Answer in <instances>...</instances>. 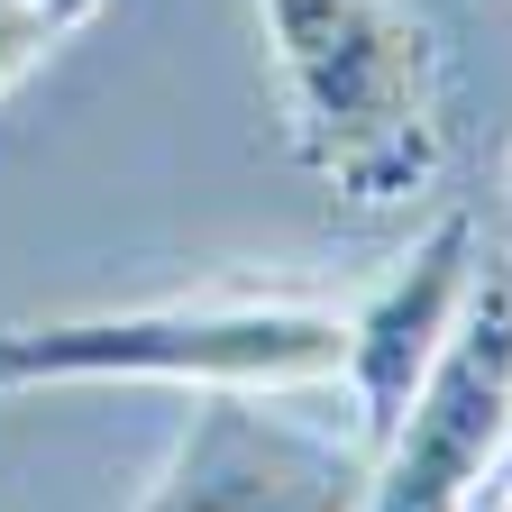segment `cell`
<instances>
[{
	"instance_id": "obj_4",
	"label": "cell",
	"mask_w": 512,
	"mask_h": 512,
	"mask_svg": "<svg viewBox=\"0 0 512 512\" xmlns=\"http://www.w3.org/2000/svg\"><path fill=\"white\" fill-rule=\"evenodd\" d=\"M366 476L375 448L357 439V421L320 430L302 412H275V394L211 384L138 512H357Z\"/></svg>"
},
{
	"instance_id": "obj_6",
	"label": "cell",
	"mask_w": 512,
	"mask_h": 512,
	"mask_svg": "<svg viewBox=\"0 0 512 512\" xmlns=\"http://www.w3.org/2000/svg\"><path fill=\"white\" fill-rule=\"evenodd\" d=\"M92 10H101V0H0V92L19 83L55 37H74Z\"/></svg>"
},
{
	"instance_id": "obj_5",
	"label": "cell",
	"mask_w": 512,
	"mask_h": 512,
	"mask_svg": "<svg viewBox=\"0 0 512 512\" xmlns=\"http://www.w3.org/2000/svg\"><path fill=\"white\" fill-rule=\"evenodd\" d=\"M476 266H485V256H476V211H439L412 238L403 266L384 275L366 302H348V375L339 384H348V412H357L366 448L394 439L403 403L421 394L439 339L458 330V311L476 293Z\"/></svg>"
},
{
	"instance_id": "obj_3",
	"label": "cell",
	"mask_w": 512,
	"mask_h": 512,
	"mask_svg": "<svg viewBox=\"0 0 512 512\" xmlns=\"http://www.w3.org/2000/svg\"><path fill=\"white\" fill-rule=\"evenodd\" d=\"M512 439V266H476L458 330L439 339L421 394L375 448L357 512H485V476Z\"/></svg>"
},
{
	"instance_id": "obj_2",
	"label": "cell",
	"mask_w": 512,
	"mask_h": 512,
	"mask_svg": "<svg viewBox=\"0 0 512 512\" xmlns=\"http://www.w3.org/2000/svg\"><path fill=\"white\" fill-rule=\"evenodd\" d=\"M348 375V302L320 293H266V284H211L165 293L138 311H83V320H28L0 330V394L28 384H247V394H293V384Z\"/></svg>"
},
{
	"instance_id": "obj_1",
	"label": "cell",
	"mask_w": 512,
	"mask_h": 512,
	"mask_svg": "<svg viewBox=\"0 0 512 512\" xmlns=\"http://www.w3.org/2000/svg\"><path fill=\"white\" fill-rule=\"evenodd\" d=\"M311 183L348 211H403L439 183V37L403 0H256Z\"/></svg>"
}]
</instances>
